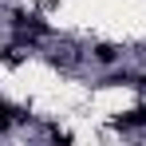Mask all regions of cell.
Here are the masks:
<instances>
[{
  "label": "cell",
  "mask_w": 146,
  "mask_h": 146,
  "mask_svg": "<svg viewBox=\"0 0 146 146\" xmlns=\"http://www.w3.org/2000/svg\"><path fill=\"white\" fill-rule=\"evenodd\" d=\"M119 130H138V126H146V107H134V111H126V115H119Z\"/></svg>",
  "instance_id": "cell-1"
},
{
  "label": "cell",
  "mask_w": 146,
  "mask_h": 146,
  "mask_svg": "<svg viewBox=\"0 0 146 146\" xmlns=\"http://www.w3.org/2000/svg\"><path fill=\"white\" fill-rule=\"evenodd\" d=\"M91 55H95L99 63H115V59H119L122 51L115 48V44H95V48H91Z\"/></svg>",
  "instance_id": "cell-2"
},
{
  "label": "cell",
  "mask_w": 146,
  "mask_h": 146,
  "mask_svg": "<svg viewBox=\"0 0 146 146\" xmlns=\"http://www.w3.org/2000/svg\"><path fill=\"white\" fill-rule=\"evenodd\" d=\"M28 55H24V48H4L0 51V63H4V67H16V63H24Z\"/></svg>",
  "instance_id": "cell-3"
}]
</instances>
